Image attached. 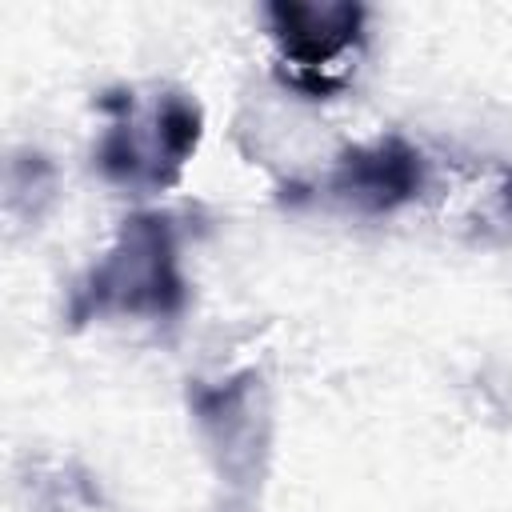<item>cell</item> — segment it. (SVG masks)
<instances>
[{
  "instance_id": "1",
  "label": "cell",
  "mask_w": 512,
  "mask_h": 512,
  "mask_svg": "<svg viewBox=\"0 0 512 512\" xmlns=\"http://www.w3.org/2000/svg\"><path fill=\"white\" fill-rule=\"evenodd\" d=\"M184 304V280L176 268L172 228L160 216H136L120 248L92 272V280L76 296V316L88 312H152L168 316Z\"/></svg>"
},
{
  "instance_id": "4",
  "label": "cell",
  "mask_w": 512,
  "mask_h": 512,
  "mask_svg": "<svg viewBox=\"0 0 512 512\" xmlns=\"http://www.w3.org/2000/svg\"><path fill=\"white\" fill-rule=\"evenodd\" d=\"M420 184H424L420 152H412V148L400 144V140H380V144H372V148L352 152V156L340 164L336 180H332L336 192H344V196H352L356 204L376 208V212L412 200V196L420 192Z\"/></svg>"
},
{
  "instance_id": "2",
  "label": "cell",
  "mask_w": 512,
  "mask_h": 512,
  "mask_svg": "<svg viewBox=\"0 0 512 512\" xmlns=\"http://www.w3.org/2000/svg\"><path fill=\"white\" fill-rule=\"evenodd\" d=\"M272 36L284 48V60L296 64L292 84L308 92H332L336 80L328 76L332 60L360 44L364 8L356 4H272L268 8Z\"/></svg>"
},
{
  "instance_id": "3",
  "label": "cell",
  "mask_w": 512,
  "mask_h": 512,
  "mask_svg": "<svg viewBox=\"0 0 512 512\" xmlns=\"http://www.w3.org/2000/svg\"><path fill=\"white\" fill-rule=\"evenodd\" d=\"M136 120H120L108 140L100 144V164L112 180L136 184H164L196 148L200 140V112L196 104H188L184 96H164L152 108V136L140 140L136 136Z\"/></svg>"
}]
</instances>
